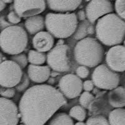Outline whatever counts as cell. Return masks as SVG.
I'll return each mask as SVG.
<instances>
[{
  "instance_id": "ba28073f",
  "label": "cell",
  "mask_w": 125,
  "mask_h": 125,
  "mask_svg": "<svg viewBox=\"0 0 125 125\" xmlns=\"http://www.w3.org/2000/svg\"><path fill=\"white\" fill-rule=\"evenodd\" d=\"M22 69L11 60H5L0 63V86L14 88L23 76Z\"/></svg>"
},
{
  "instance_id": "7c38bea8",
  "label": "cell",
  "mask_w": 125,
  "mask_h": 125,
  "mask_svg": "<svg viewBox=\"0 0 125 125\" xmlns=\"http://www.w3.org/2000/svg\"><path fill=\"white\" fill-rule=\"evenodd\" d=\"M20 115L12 100L0 97V125H18Z\"/></svg>"
},
{
  "instance_id": "6da1fadb",
  "label": "cell",
  "mask_w": 125,
  "mask_h": 125,
  "mask_svg": "<svg viewBox=\"0 0 125 125\" xmlns=\"http://www.w3.org/2000/svg\"><path fill=\"white\" fill-rule=\"evenodd\" d=\"M66 102L59 90L52 86H33L21 98L18 106L20 118L24 125H44Z\"/></svg>"
},
{
  "instance_id": "4dcf8cb0",
  "label": "cell",
  "mask_w": 125,
  "mask_h": 125,
  "mask_svg": "<svg viewBox=\"0 0 125 125\" xmlns=\"http://www.w3.org/2000/svg\"><path fill=\"white\" fill-rule=\"evenodd\" d=\"M8 20L10 23L13 24H17L21 21V18L14 11L10 12L7 16Z\"/></svg>"
},
{
  "instance_id": "cb8c5ba5",
  "label": "cell",
  "mask_w": 125,
  "mask_h": 125,
  "mask_svg": "<svg viewBox=\"0 0 125 125\" xmlns=\"http://www.w3.org/2000/svg\"><path fill=\"white\" fill-rule=\"evenodd\" d=\"M94 100V96L90 92L84 91L80 94V103L81 106L84 109H88L90 108L91 104Z\"/></svg>"
},
{
  "instance_id": "4fadbf2b",
  "label": "cell",
  "mask_w": 125,
  "mask_h": 125,
  "mask_svg": "<svg viewBox=\"0 0 125 125\" xmlns=\"http://www.w3.org/2000/svg\"><path fill=\"white\" fill-rule=\"evenodd\" d=\"M125 48L121 44L112 46L106 56V65L116 73L124 72L125 70Z\"/></svg>"
},
{
  "instance_id": "603a6c76",
  "label": "cell",
  "mask_w": 125,
  "mask_h": 125,
  "mask_svg": "<svg viewBox=\"0 0 125 125\" xmlns=\"http://www.w3.org/2000/svg\"><path fill=\"white\" fill-rule=\"evenodd\" d=\"M68 115L78 121H84L86 118V111L81 106H74L71 108Z\"/></svg>"
},
{
  "instance_id": "f546056e",
  "label": "cell",
  "mask_w": 125,
  "mask_h": 125,
  "mask_svg": "<svg viewBox=\"0 0 125 125\" xmlns=\"http://www.w3.org/2000/svg\"><path fill=\"white\" fill-rule=\"evenodd\" d=\"M76 76L80 79H85L90 74V70L88 67L84 66H80L76 70Z\"/></svg>"
},
{
  "instance_id": "484cf974",
  "label": "cell",
  "mask_w": 125,
  "mask_h": 125,
  "mask_svg": "<svg viewBox=\"0 0 125 125\" xmlns=\"http://www.w3.org/2000/svg\"><path fill=\"white\" fill-rule=\"evenodd\" d=\"M86 125H109L108 119L103 116H93L88 119Z\"/></svg>"
},
{
  "instance_id": "d4e9b609",
  "label": "cell",
  "mask_w": 125,
  "mask_h": 125,
  "mask_svg": "<svg viewBox=\"0 0 125 125\" xmlns=\"http://www.w3.org/2000/svg\"><path fill=\"white\" fill-rule=\"evenodd\" d=\"M11 60L16 63L21 69L24 68L28 63L27 56L24 53H23L12 55V56L11 57Z\"/></svg>"
},
{
  "instance_id": "30bf717a",
  "label": "cell",
  "mask_w": 125,
  "mask_h": 125,
  "mask_svg": "<svg viewBox=\"0 0 125 125\" xmlns=\"http://www.w3.org/2000/svg\"><path fill=\"white\" fill-rule=\"evenodd\" d=\"M59 91L64 98L74 99L79 96L83 90V82L76 74H67L59 81Z\"/></svg>"
},
{
  "instance_id": "74e56055",
  "label": "cell",
  "mask_w": 125,
  "mask_h": 125,
  "mask_svg": "<svg viewBox=\"0 0 125 125\" xmlns=\"http://www.w3.org/2000/svg\"><path fill=\"white\" fill-rule=\"evenodd\" d=\"M24 125V124H21V125Z\"/></svg>"
},
{
  "instance_id": "2e32d148",
  "label": "cell",
  "mask_w": 125,
  "mask_h": 125,
  "mask_svg": "<svg viewBox=\"0 0 125 125\" xmlns=\"http://www.w3.org/2000/svg\"><path fill=\"white\" fill-rule=\"evenodd\" d=\"M51 74V70L48 66L30 64L28 68V76L33 82L42 84L48 81Z\"/></svg>"
},
{
  "instance_id": "8fae6325",
  "label": "cell",
  "mask_w": 125,
  "mask_h": 125,
  "mask_svg": "<svg viewBox=\"0 0 125 125\" xmlns=\"http://www.w3.org/2000/svg\"><path fill=\"white\" fill-rule=\"evenodd\" d=\"M114 11L113 4L108 0H91L86 6V16L93 24L97 20Z\"/></svg>"
},
{
  "instance_id": "5bb4252c",
  "label": "cell",
  "mask_w": 125,
  "mask_h": 125,
  "mask_svg": "<svg viewBox=\"0 0 125 125\" xmlns=\"http://www.w3.org/2000/svg\"><path fill=\"white\" fill-rule=\"evenodd\" d=\"M54 38L48 31H40L33 38V46L36 51L41 53L50 51L54 47Z\"/></svg>"
},
{
  "instance_id": "ac0fdd59",
  "label": "cell",
  "mask_w": 125,
  "mask_h": 125,
  "mask_svg": "<svg viewBox=\"0 0 125 125\" xmlns=\"http://www.w3.org/2000/svg\"><path fill=\"white\" fill-rule=\"evenodd\" d=\"M108 102L113 108H122L125 105V90L123 86H118L108 94Z\"/></svg>"
},
{
  "instance_id": "9a60e30c",
  "label": "cell",
  "mask_w": 125,
  "mask_h": 125,
  "mask_svg": "<svg viewBox=\"0 0 125 125\" xmlns=\"http://www.w3.org/2000/svg\"><path fill=\"white\" fill-rule=\"evenodd\" d=\"M50 10L59 13H69L76 10L83 0H45Z\"/></svg>"
},
{
  "instance_id": "836d02e7",
  "label": "cell",
  "mask_w": 125,
  "mask_h": 125,
  "mask_svg": "<svg viewBox=\"0 0 125 125\" xmlns=\"http://www.w3.org/2000/svg\"><path fill=\"white\" fill-rule=\"evenodd\" d=\"M6 7V3H4L2 0H0V12L2 11L3 10H4Z\"/></svg>"
},
{
  "instance_id": "83f0119b",
  "label": "cell",
  "mask_w": 125,
  "mask_h": 125,
  "mask_svg": "<svg viewBox=\"0 0 125 125\" xmlns=\"http://www.w3.org/2000/svg\"><path fill=\"white\" fill-rule=\"evenodd\" d=\"M30 84V79L28 76L27 74L23 73V76L20 80V83L15 86L16 90L18 92H23L27 90Z\"/></svg>"
},
{
  "instance_id": "e0dca14e",
  "label": "cell",
  "mask_w": 125,
  "mask_h": 125,
  "mask_svg": "<svg viewBox=\"0 0 125 125\" xmlns=\"http://www.w3.org/2000/svg\"><path fill=\"white\" fill-rule=\"evenodd\" d=\"M24 26L30 34H37L45 27L44 18L40 14L28 18L24 22Z\"/></svg>"
},
{
  "instance_id": "5b68a950",
  "label": "cell",
  "mask_w": 125,
  "mask_h": 125,
  "mask_svg": "<svg viewBox=\"0 0 125 125\" xmlns=\"http://www.w3.org/2000/svg\"><path fill=\"white\" fill-rule=\"evenodd\" d=\"M28 43L26 31L21 26H10L0 33V48L10 55L23 53Z\"/></svg>"
},
{
  "instance_id": "7402d4cb",
  "label": "cell",
  "mask_w": 125,
  "mask_h": 125,
  "mask_svg": "<svg viewBox=\"0 0 125 125\" xmlns=\"http://www.w3.org/2000/svg\"><path fill=\"white\" fill-rule=\"evenodd\" d=\"M48 125H74V122L68 114L60 113L53 116Z\"/></svg>"
},
{
  "instance_id": "8992f818",
  "label": "cell",
  "mask_w": 125,
  "mask_h": 125,
  "mask_svg": "<svg viewBox=\"0 0 125 125\" xmlns=\"http://www.w3.org/2000/svg\"><path fill=\"white\" fill-rule=\"evenodd\" d=\"M70 47L66 44H56L46 55L48 66L53 71L64 73L70 70Z\"/></svg>"
},
{
  "instance_id": "d6a6232c",
  "label": "cell",
  "mask_w": 125,
  "mask_h": 125,
  "mask_svg": "<svg viewBox=\"0 0 125 125\" xmlns=\"http://www.w3.org/2000/svg\"><path fill=\"white\" fill-rule=\"evenodd\" d=\"M76 15L77 19L80 20V21H84L86 20V18L85 11H83V10H80L78 12L77 14H76Z\"/></svg>"
},
{
  "instance_id": "8d00e7d4",
  "label": "cell",
  "mask_w": 125,
  "mask_h": 125,
  "mask_svg": "<svg viewBox=\"0 0 125 125\" xmlns=\"http://www.w3.org/2000/svg\"><path fill=\"white\" fill-rule=\"evenodd\" d=\"M3 58H3V54H2L1 53H0V63H1V62L2 61H4V60H3Z\"/></svg>"
},
{
  "instance_id": "3957f363",
  "label": "cell",
  "mask_w": 125,
  "mask_h": 125,
  "mask_svg": "<svg viewBox=\"0 0 125 125\" xmlns=\"http://www.w3.org/2000/svg\"><path fill=\"white\" fill-rule=\"evenodd\" d=\"M44 23L48 33L54 38L62 40L74 34L78 25L74 13H49L46 15Z\"/></svg>"
},
{
  "instance_id": "277c9868",
  "label": "cell",
  "mask_w": 125,
  "mask_h": 125,
  "mask_svg": "<svg viewBox=\"0 0 125 125\" xmlns=\"http://www.w3.org/2000/svg\"><path fill=\"white\" fill-rule=\"evenodd\" d=\"M104 49L95 38L86 37L80 40L74 50V58L81 66L94 68L100 64L104 57Z\"/></svg>"
},
{
  "instance_id": "44dd1931",
  "label": "cell",
  "mask_w": 125,
  "mask_h": 125,
  "mask_svg": "<svg viewBox=\"0 0 125 125\" xmlns=\"http://www.w3.org/2000/svg\"><path fill=\"white\" fill-rule=\"evenodd\" d=\"M27 58L28 62L33 65H43L46 61V55L45 53L36 50H30Z\"/></svg>"
},
{
  "instance_id": "1f68e13d",
  "label": "cell",
  "mask_w": 125,
  "mask_h": 125,
  "mask_svg": "<svg viewBox=\"0 0 125 125\" xmlns=\"http://www.w3.org/2000/svg\"><path fill=\"white\" fill-rule=\"evenodd\" d=\"M94 88V84L91 80H87L83 83V89L87 92H90Z\"/></svg>"
},
{
  "instance_id": "ab89813d",
  "label": "cell",
  "mask_w": 125,
  "mask_h": 125,
  "mask_svg": "<svg viewBox=\"0 0 125 125\" xmlns=\"http://www.w3.org/2000/svg\"><path fill=\"white\" fill-rule=\"evenodd\" d=\"M0 90H1V86H0Z\"/></svg>"
},
{
  "instance_id": "f1b7e54d",
  "label": "cell",
  "mask_w": 125,
  "mask_h": 125,
  "mask_svg": "<svg viewBox=\"0 0 125 125\" xmlns=\"http://www.w3.org/2000/svg\"><path fill=\"white\" fill-rule=\"evenodd\" d=\"M15 89L13 88H1L0 95L6 99H10L15 95Z\"/></svg>"
},
{
  "instance_id": "d590c367",
  "label": "cell",
  "mask_w": 125,
  "mask_h": 125,
  "mask_svg": "<svg viewBox=\"0 0 125 125\" xmlns=\"http://www.w3.org/2000/svg\"><path fill=\"white\" fill-rule=\"evenodd\" d=\"M74 125H86V124L83 121H78Z\"/></svg>"
},
{
  "instance_id": "52a82bcc",
  "label": "cell",
  "mask_w": 125,
  "mask_h": 125,
  "mask_svg": "<svg viewBox=\"0 0 125 125\" xmlns=\"http://www.w3.org/2000/svg\"><path fill=\"white\" fill-rule=\"evenodd\" d=\"M92 81L97 88L104 90H112L119 86V75L106 64L97 66L92 74Z\"/></svg>"
},
{
  "instance_id": "ffe728a7",
  "label": "cell",
  "mask_w": 125,
  "mask_h": 125,
  "mask_svg": "<svg viewBox=\"0 0 125 125\" xmlns=\"http://www.w3.org/2000/svg\"><path fill=\"white\" fill-rule=\"evenodd\" d=\"M91 23L88 21V20L83 21L79 25H78L76 30L74 32V38L77 40H81L85 38L87 34L93 33V26Z\"/></svg>"
},
{
  "instance_id": "e575fe53",
  "label": "cell",
  "mask_w": 125,
  "mask_h": 125,
  "mask_svg": "<svg viewBox=\"0 0 125 125\" xmlns=\"http://www.w3.org/2000/svg\"><path fill=\"white\" fill-rule=\"evenodd\" d=\"M4 3H6V4H10V3H11L13 2V0H2Z\"/></svg>"
},
{
  "instance_id": "d6986e66",
  "label": "cell",
  "mask_w": 125,
  "mask_h": 125,
  "mask_svg": "<svg viewBox=\"0 0 125 125\" xmlns=\"http://www.w3.org/2000/svg\"><path fill=\"white\" fill-rule=\"evenodd\" d=\"M109 125H125V110L124 108H116L109 113Z\"/></svg>"
},
{
  "instance_id": "f35d334b",
  "label": "cell",
  "mask_w": 125,
  "mask_h": 125,
  "mask_svg": "<svg viewBox=\"0 0 125 125\" xmlns=\"http://www.w3.org/2000/svg\"><path fill=\"white\" fill-rule=\"evenodd\" d=\"M108 1H113V0H108Z\"/></svg>"
},
{
  "instance_id": "7a4b0ae2",
  "label": "cell",
  "mask_w": 125,
  "mask_h": 125,
  "mask_svg": "<svg viewBox=\"0 0 125 125\" xmlns=\"http://www.w3.org/2000/svg\"><path fill=\"white\" fill-rule=\"evenodd\" d=\"M95 32L97 39L104 45H119L125 39V21L115 13H109L98 20Z\"/></svg>"
},
{
  "instance_id": "9c48e42d",
  "label": "cell",
  "mask_w": 125,
  "mask_h": 125,
  "mask_svg": "<svg viewBox=\"0 0 125 125\" xmlns=\"http://www.w3.org/2000/svg\"><path fill=\"white\" fill-rule=\"evenodd\" d=\"M46 8L45 0H13L14 11L21 18H29L43 13Z\"/></svg>"
},
{
  "instance_id": "4316f807",
  "label": "cell",
  "mask_w": 125,
  "mask_h": 125,
  "mask_svg": "<svg viewBox=\"0 0 125 125\" xmlns=\"http://www.w3.org/2000/svg\"><path fill=\"white\" fill-rule=\"evenodd\" d=\"M125 0H115V8L116 14L120 18L125 20Z\"/></svg>"
}]
</instances>
